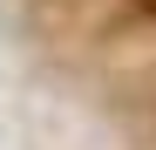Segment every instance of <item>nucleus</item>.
Here are the masks:
<instances>
[{"label":"nucleus","mask_w":156,"mask_h":150,"mask_svg":"<svg viewBox=\"0 0 156 150\" xmlns=\"http://www.w3.org/2000/svg\"><path fill=\"white\" fill-rule=\"evenodd\" d=\"M136 7H143V14H156V0H136Z\"/></svg>","instance_id":"obj_1"}]
</instances>
